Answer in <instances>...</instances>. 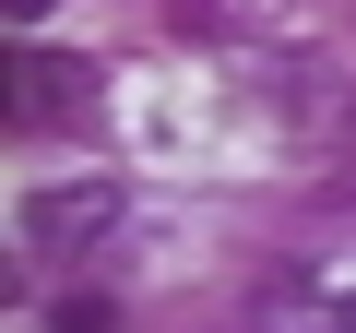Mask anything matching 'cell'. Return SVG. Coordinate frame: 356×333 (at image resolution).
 <instances>
[{"instance_id":"277c9868","label":"cell","mask_w":356,"mask_h":333,"mask_svg":"<svg viewBox=\"0 0 356 333\" xmlns=\"http://www.w3.org/2000/svg\"><path fill=\"white\" fill-rule=\"evenodd\" d=\"M0 13H13V24H24V36H36V24H48V13H60V0H0Z\"/></svg>"},{"instance_id":"6da1fadb","label":"cell","mask_w":356,"mask_h":333,"mask_svg":"<svg viewBox=\"0 0 356 333\" xmlns=\"http://www.w3.org/2000/svg\"><path fill=\"white\" fill-rule=\"evenodd\" d=\"M13 226H24V250H72V238H107V226H119V179H36V191L13 203Z\"/></svg>"},{"instance_id":"7a4b0ae2","label":"cell","mask_w":356,"mask_h":333,"mask_svg":"<svg viewBox=\"0 0 356 333\" xmlns=\"http://www.w3.org/2000/svg\"><path fill=\"white\" fill-rule=\"evenodd\" d=\"M60 107H72V60H60V48H13V119L48 131Z\"/></svg>"},{"instance_id":"3957f363","label":"cell","mask_w":356,"mask_h":333,"mask_svg":"<svg viewBox=\"0 0 356 333\" xmlns=\"http://www.w3.org/2000/svg\"><path fill=\"white\" fill-rule=\"evenodd\" d=\"M178 24H191V36H226V24H261V0H178Z\"/></svg>"}]
</instances>
